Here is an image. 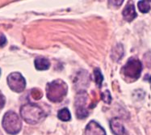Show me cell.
<instances>
[{
  "label": "cell",
  "instance_id": "1",
  "mask_svg": "<svg viewBox=\"0 0 151 135\" xmlns=\"http://www.w3.org/2000/svg\"><path fill=\"white\" fill-rule=\"evenodd\" d=\"M67 84L61 79H56L47 84V97L50 101L61 102L67 94Z\"/></svg>",
  "mask_w": 151,
  "mask_h": 135
},
{
  "label": "cell",
  "instance_id": "2",
  "mask_svg": "<svg viewBox=\"0 0 151 135\" xmlns=\"http://www.w3.org/2000/svg\"><path fill=\"white\" fill-rule=\"evenodd\" d=\"M20 114L22 118L30 125H36L45 117V112L41 108L32 104L23 105L20 108Z\"/></svg>",
  "mask_w": 151,
  "mask_h": 135
},
{
  "label": "cell",
  "instance_id": "3",
  "mask_svg": "<svg viewBox=\"0 0 151 135\" xmlns=\"http://www.w3.org/2000/svg\"><path fill=\"white\" fill-rule=\"evenodd\" d=\"M142 71V64L140 60L136 58H130L121 69V73L125 80L135 81L141 76Z\"/></svg>",
  "mask_w": 151,
  "mask_h": 135
},
{
  "label": "cell",
  "instance_id": "4",
  "mask_svg": "<svg viewBox=\"0 0 151 135\" xmlns=\"http://www.w3.org/2000/svg\"><path fill=\"white\" fill-rule=\"evenodd\" d=\"M3 127L7 134H16L22 128L21 120L15 112L9 111L3 117Z\"/></svg>",
  "mask_w": 151,
  "mask_h": 135
},
{
  "label": "cell",
  "instance_id": "5",
  "mask_svg": "<svg viewBox=\"0 0 151 135\" xmlns=\"http://www.w3.org/2000/svg\"><path fill=\"white\" fill-rule=\"evenodd\" d=\"M7 84L13 92L20 93L25 89L26 81L19 72H13L7 77Z\"/></svg>",
  "mask_w": 151,
  "mask_h": 135
},
{
  "label": "cell",
  "instance_id": "6",
  "mask_svg": "<svg viewBox=\"0 0 151 135\" xmlns=\"http://www.w3.org/2000/svg\"><path fill=\"white\" fill-rule=\"evenodd\" d=\"M87 99H88V95L85 92H79L76 96V100H75L76 113L78 118L79 119L86 118L89 114L86 106Z\"/></svg>",
  "mask_w": 151,
  "mask_h": 135
},
{
  "label": "cell",
  "instance_id": "7",
  "mask_svg": "<svg viewBox=\"0 0 151 135\" xmlns=\"http://www.w3.org/2000/svg\"><path fill=\"white\" fill-rule=\"evenodd\" d=\"M85 135H106V133L98 123L91 121L86 126Z\"/></svg>",
  "mask_w": 151,
  "mask_h": 135
},
{
  "label": "cell",
  "instance_id": "8",
  "mask_svg": "<svg viewBox=\"0 0 151 135\" xmlns=\"http://www.w3.org/2000/svg\"><path fill=\"white\" fill-rule=\"evenodd\" d=\"M110 127L115 135H127L126 129L119 118H113L110 121Z\"/></svg>",
  "mask_w": 151,
  "mask_h": 135
},
{
  "label": "cell",
  "instance_id": "9",
  "mask_svg": "<svg viewBox=\"0 0 151 135\" xmlns=\"http://www.w3.org/2000/svg\"><path fill=\"white\" fill-rule=\"evenodd\" d=\"M122 15H123L124 19L128 22L133 21V19L137 17V12H136L135 7L134 5L132 3H129L124 9L122 12Z\"/></svg>",
  "mask_w": 151,
  "mask_h": 135
},
{
  "label": "cell",
  "instance_id": "10",
  "mask_svg": "<svg viewBox=\"0 0 151 135\" xmlns=\"http://www.w3.org/2000/svg\"><path fill=\"white\" fill-rule=\"evenodd\" d=\"M50 66V62L49 60L45 58H37L35 60V67L39 71H45Z\"/></svg>",
  "mask_w": 151,
  "mask_h": 135
},
{
  "label": "cell",
  "instance_id": "11",
  "mask_svg": "<svg viewBox=\"0 0 151 135\" xmlns=\"http://www.w3.org/2000/svg\"><path fill=\"white\" fill-rule=\"evenodd\" d=\"M113 51L114 52L112 53V54H111V57H112V58L115 59L116 61H118L119 59H120L124 55V49H123V46L122 45H117L113 49Z\"/></svg>",
  "mask_w": 151,
  "mask_h": 135
},
{
  "label": "cell",
  "instance_id": "12",
  "mask_svg": "<svg viewBox=\"0 0 151 135\" xmlns=\"http://www.w3.org/2000/svg\"><path fill=\"white\" fill-rule=\"evenodd\" d=\"M58 117L62 121H68L70 120L71 115L70 111L66 108H64L61 110H59L58 113Z\"/></svg>",
  "mask_w": 151,
  "mask_h": 135
},
{
  "label": "cell",
  "instance_id": "13",
  "mask_svg": "<svg viewBox=\"0 0 151 135\" xmlns=\"http://www.w3.org/2000/svg\"><path fill=\"white\" fill-rule=\"evenodd\" d=\"M137 6L139 11L142 13H148L150 10V5L149 1H139Z\"/></svg>",
  "mask_w": 151,
  "mask_h": 135
},
{
  "label": "cell",
  "instance_id": "14",
  "mask_svg": "<svg viewBox=\"0 0 151 135\" xmlns=\"http://www.w3.org/2000/svg\"><path fill=\"white\" fill-rule=\"evenodd\" d=\"M94 75H95V80H96V83L97 84V86L101 87L103 80H104V77H103V74H101V71H100L99 68H96L95 69V71H94Z\"/></svg>",
  "mask_w": 151,
  "mask_h": 135
},
{
  "label": "cell",
  "instance_id": "15",
  "mask_svg": "<svg viewBox=\"0 0 151 135\" xmlns=\"http://www.w3.org/2000/svg\"><path fill=\"white\" fill-rule=\"evenodd\" d=\"M102 100H103L105 103H107V104H110V103H111V97L109 91H105L104 92L102 93Z\"/></svg>",
  "mask_w": 151,
  "mask_h": 135
},
{
  "label": "cell",
  "instance_id": "16",
  "mask_svg": "<svg viewBox=\"0 0 151 135\" xmlns=\"http://www.w3.org/2000/svg\"><path fill=\"white\" fill-rule=\"evenodd\" d=\"M145 61L147 66L151 67V52L147 53L145 55Z\"/></svg>",
  "mask_w": 151,
  "mask_h": 135
},
{
  "label": "cell",
  "instance_id": "17",
  "mask_svg": "<svg viewBox=\"0 0 151 135\" xmlns=\"http://www.w3.org/2000/svg\"><path fill=\"white\" fill-rule=\"evenodd\" d=\"M6 38L3 33H0V47H3L6 45Z\"/></svg>",
  "mask_w": 151,
  "mask_h": 135
},
{
  "label": "cell",
  "instance_id": "18",
  "mask_svg": "<svg viewBox=\"0 0 151 135\" xmlns=\"http://www.w3.org/2000/svg\"><path fill=\"white\" fill-rule=\"evenodd\" d=\"M4 105H5V97L2 94V92H0V111L3 109Z\"/></svg>",
  "mask_w": 151,
  "mask_h": 135
},
{
  "label": "cell",
  "instance_id": "19",
  "mask_svg": "<svg viewBox=\"0 0 151 135\" xmlns=\"http://www.w3.org/2000/svg\"><path fill=\"white\" fill-rule=\"evenodd\" d=\"M34 91L36 92V89H34ZM32 95L36 100H40V98L41 97V93H40V91H38V90H37V93H36V92H34L33 91H32Z\"/></svg>",
  "mask_w": 151,
  "mask_h": 135
},
{
  "label": "cell",
  "instance_id": "20",
  "mask_svg": "<svg viewBox=\"0 0 151 135\" xmlns=\"http://www.w3.org/2000/svg\"><path fill=\"white\" fill-rule=\"evenodd\" d=\"M109 3L110 4H113V5H116L117 6H120L122 3H123V1H109Z\"/></svg>",
  "mask_w": 151,
  "mask_h": 135
},
{
  "label": "cell",
  "instance_id": "21",
  "mask_svg": "<svg viewBox=\"0 0 151 135\" xmlns=\"http://www.w3.org/2000/svg\"><path fill=\"white\" fill-rule=\"evenodd\" d=\"M150 87H151V79H150Z\"/></svg>",
  "mask_w": 151,
  "mask_h": 135
},
{
  "label": "cell",
  "instance_id": "22",
  "mask_svg": "<svg viewBox=\"0 0 151 135\" xmlns=\"http://www.w3.org/2000/svg\"><path fill=\"white\" fill-rule=\"evenodd\" d=\"M0 135H3V134H1V132H0Z\"/></svg>",
  "mask_w": 151,
  "mask_h": 135
},
{
  "label": "cell",
  "instance_id": "23",
  "mask_svg": "<svg viewBox=\"0 0 151 135\" xmlns=\"http://www.w3.org/2000/svg\"><path fill=\"white\" fill-rule=\"evenodd\" d=\"M0 73H1V71H0Z\"/></svg>",
  "mask_w": 151,
  "mask_h": 135
}]
</instances>
